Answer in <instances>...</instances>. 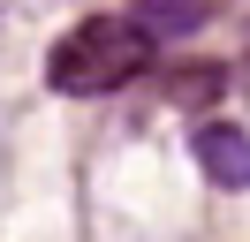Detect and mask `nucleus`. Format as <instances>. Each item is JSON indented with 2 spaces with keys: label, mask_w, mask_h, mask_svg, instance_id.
<instances>
[{
  "label": "nucleus",
  "mask_w": 250,
  "mask_h": 242,
  "mask_svg": "<svg viewBox=\"0 0 250 242\" xmlns=\"http://www.w3.org/2000/svg\"><path fill=\"white\" fill-rule=\"evenodd\" d=\"M152 60H159V45H152V30H144L137 15H83V23H68L61 38H53L46 83L68 91V99H99V91L137 83Z\"/></svg>",
  "instance_id": "nucleus-1"
},
{
  "label": "nucleus",
  "mask_w": 250,
  "mask_h": 242,
  "mask_svg": "<svg viewBox=\"0 0 250 242\" xmlns=\"http://www.w3.org/2000/svg\"><path fill=\"white\" fill-rule=\"evenodd\" d=\"M189 151H197V166H205L212 189H250V129H235V121H205V129L189 136Z\"/></svg>",
  "instance_id": "nucleus-2"
},
{
  "label": "nucleus",
  "mask_w": 250,
  "mask_h": 242,
  "mask_svg": "<svg viewBox=\"0 0 250 242\" xmlns=\"http://www.w3.org/2000/svg\"><path fill=\"white\" fill-rule=\"evenodd\" d=\"M144 8H152V15H137L144 30H152V23H159V30H197V23H205L197 0H144Z\"/></svg>",
  "instance_id": "nucleus-3"
},
{
  "label": "nucleus",
  "mask_w": 250,
  "mask_h": 242,
  "mask_svg": "<svg viewBox=\"0 0 250 242\" xmlns=\"http://www.w3.org/2000/svg\"><path fill=\"white\" fill-rule=\"evenodd\" d=\"M38 8H53V0H0V23H23V15H38Z\"/></svg>",
  "instance_id": "nucleus-4"
}]
</instances>
